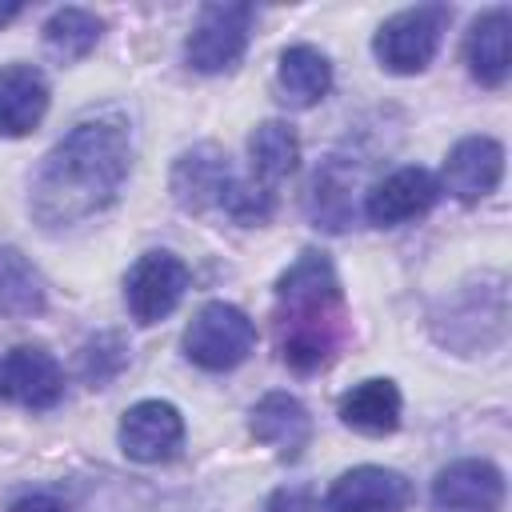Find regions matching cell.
Here are the masks:
<instances>
[{"label": "cell", "mask_w": 512, "mask_h": 512, "mask_svg": "<svg viewBox=\"0 0 512 512\" xmlns=\"http://www.w3.org/2000/svg\"><path fill=\"white\" fill-rule=\"evenodd\" d=\"M132 168V128L124 116H92L72 124L40 160L28 212L44 232H68L108 212Z\"/></svg>", "instance_id": "6da1fadb"}, {"label": "cell", "mask_w": 512, "mask_h": 512, "mask_svg": "<svg viewBox=\"0 0 512 512\" xmlns=\"http://www.w3.org/2000/svg\"><path fill=\"white\" fill-rule=\"evenodd\" d=\"M272 340L296 376L324 372L348 344V300L336 264L320 248H304L272 288Z\"/></svg>", "instance_id": "7a4b0ae2"}, {"label": "cell", "mask_w": 512, "mask_h": 512, "mask_svg": "<svg viewBox=\"0 0 512 512\" xmlns=\"http://www.w3.org/2000/svg\"><path fill=\"white\" fill-rule=\"evenodd\" d=\"M504 324H508V300H504V276L496 272L480 276V284H464L452 300H444L440 312H432V336L444 348H456L460 356L500 344Z\"/></svg>", "instance_id": "3957f363"}, {"label": "cell", "mask_w": 512, "mask_h": 512, "mask_svg": "<svg viewBox=\"0 0 512 512\" xmlns=\"http://www.w3.org/2000/svg\"><path fill=\"white\" fill-rule=\"evenodd\" d=\"M448 24H452V8L448 4H412V8H400V12H392L376 28L372 56L392 76H420L436 60Z\"/></svg>", "instance_id": "277c9868"}, {"label": "cell", "mask_w": 512, "mask_h": 512, "mask_svg": "<svg viewBox=\"0 0 512 512\" xmlns=\"http://www.w3.org/2000/svg\"><path fill=\"white\" fill-rule=\"evenodd\" d=\"M184 360L204 372H232L240 368L256 348V324L244 308L228 300H208L192 312L184 336H180Z\"/></svg>", "instance_id": "5b68a950"}, {"label": "cell", "mask_w": 512, "mask_h": 512, "mask_svg": "<svg viewBox=\"0 0 512 512\" xmlns=\"http://www.w3.org/2000/svg\"><path fill=\"white\" fill-rule=\"evenodd\" d=\"M252 20H256V8L244 0L204 4L184 36V64L200 76L232 72L248 52Z\"/></svg>", "instance_id": "8992f818"}, {"label": "cell", "mask_w": 512, "mask_h": 512, "mask_svg": "<svg viewBox=\"0 0 512 512\" xmlns=\"http://www.w3.org/2000/svg\"><path fill=\"white\" fill-rule=\"evenodd\" d=\"M184 292H188V264L168 248H152L136 256V264L124 276V304L136 324H156L172 316Z\"/></svg>", "instance_id": "52a82bcc"}, {"label": "cell", "mask_w": 512, "mask_h": 512, "mask_svg": "<svg viewBox=\"0 0 512 512\" xmlns=\"http://www.w3.org/2000/svg\"><path fill=\"white\" fill-rule=\"evenodd\" d=\"M116 444L136 464H168L184 448V416L172 400H136L120 416Z\"/></svg>", "instance_id": "ba28073f"}, {"label": "cell", "mask_w": 512, "mask_h": 512, "mask_svg": "<svg viewBox=\"0 0 512 512\" xmlns=\"http://www.w3.org/2000/svg\"><path fill=\"white\" fill-rule=\"evenodd\" d=\"M0 400L48 412L64 400V368L44 344H16L0 360Z\"/></svg>", "instance_id": "9c48e42d"}, {"label": "cell", "mask_w": 512, "mask_h": 512, "mask_svg": "<svg viewBox=\"0 0 512 512\" xmlns=\"http://www.w3.org/2000/svg\"><path fill=\"white\" fill-rule=\"evenodd\" d=\"M416 488L404 472L384 464H356L340 472L324 496V512H408Z\"/></svg>", "instance_id": "30bf717a"}, {"label": "cell", "mask_w": 512, "mask_h": 512, "mask_svg": "<svg viewBox=\"0 0 512 512\" xmlns=\"http://www.w3.org/2000/svg\"><path fill=\"white\" fill-rule=\"evenodd\" d=\"M500 180H504V144L496 136H464L448 148L436 184L460 204H480L500 188Z\"/></svg>", "instance_id": "8fae6325"}, {"label": "cell", "mask_w": 512, "mask_h": 512, "mask_svg": "<svg viewBox=\"0 0 512 512\" xmlns=\"http://www.w3.org/2000/svg\"><path fill=\"white\" fill-rule=\"evenodd\" d=\"M232 164H228V152L220 144H192L176 156L172 164V176H168V188H172V200L184 208V212H208V208H220L228 188H232Z\"/></svg>", "instance_id": "7c38bea8"}, {"label": "cell", "mask_w": 512, "mask_h": 512, "mask_svg": "<svg viewBox=\"0 0 512 512\" xmlns=\"http://www.w3.org/2000/svg\"><path fill=\"white\" fill-rule=\"evenodd\" d=\"M436 200H440L436 176H432L428 168L408 164V168H396V172H388L380 184L368 188V196H364V216H368V224H376V228H400V224L420 220L424 212H432Z\"/></svg>", "instance_id": "4fadbf2b"}, {"label": "cell", "mask_w": 512, "mask_h": 512, "mask_svg": "<svg viewBox=\"0 0 512 512\" xmlns=\"http://www.w3.org/2000/svg\"><path fill=\"white\" fill-rule=\"evenodd\" d=\"M504 504V472L492 460H452L432 480L436 512H500Z\"/></svg>", "instance_id": "5bb4252c"}, {"label": "cell", "mask_w": 512, "mask_h": 512, "mask_svg": "<svg viewBox=\"0 0 512 512\" xmlns=\"http://www.w3.org/2000/svg\"><path fill=\"white\" fill-rule=\"evenodd\" d=\"M248 432L256 444L272 448L276 460H300L312 444V412L292 392H264L248 412Z\"/></svg>", "instance_id": "9a60e30c"}, {"label": "cell", "mask_w": 512, "mask_h": 512, "mask_svg": "<svg viewBox=\"0 0 512 512\" xmlns=\"http://www.w3.org/2000/svg\"><path fill=\"white\" fill-rule=\"evenodd\" d=\"M464 64L480 88H504L512 68V8H484L464 32Z\"/></svg>", "instance_id": "2e32d148"}, {"label": "cell", "mask_w": 512, "mask_h": 512, "mask_svg": "<svg viewBox=\"0 0 512 512\" xmlns=\"http://www.w3.org/2000/svg\"><path fill=\"white\" fill-rule=\"evenodd\" d=\"M48 100H52V88L36 64H24V60L4 64L0 68V136L20 140L36 132L48 112Z\"/></svg>", "instance_id": "e0dca14e"}, {"label": "cell", "mask_w": 512, "mask_h": 512, "mask_svg": "<svg viewBox=\"0 0 512 512\" xmlns=\"http://www.w3.org/2000/svg\"><path fill=\"white\" fill-rule=\"evenodd\" d=\"M336 416L344 428H352L360 436H392L400 428V416H404V396H400L396 380L368 376L340 396Z\"/></svg>", "instance_id": "ac0fdd59"}, {"label": "cell", "mask_w": 512, "mask_h": 512, "mask_svg": "<svg viewBox=\"0 0 512 512\" xmlns=\"http://www.w3.org/2000/svg\"><path fill=\"white\" fill-rule=\"evenodd\" d=\"M332 92V64L312 44H292L276 60V96L288 108H312Z\"/></svg>", "instance_id": "d6986e66"}, {"label": "cell", "mask_w": 512, "mask_h": 512, "mask_svg": "<svg viewBox=\"0 0 512 512\" xmlns=\"http://www.w3.org/2000/svg\"><path fill=\"white\" fill-rule=\"evenodd\" d=\"M48 308L40 268L12 244H0V320H28Z\"/></svg>", "instance_id": "ffe728a7"}, {"label": "cell", "mask_w": 512, "mask_h": 512, "mask_svg": "<svg viewBox=\"0 0 512 512\" xmlns=\"http://www.w3.org/2000/svg\"><path fill=\"white\" fill-rule=\"evenodd\" d=\"M248 164L256 184L272 188L300 168V136L288 120H260L248 136Z\"/></svg>", "instance_id": "44dd1931"}, {"label": "cell", "mask_w": 512, "mask_h": 512, "mask_svg": "<svg viewBox=\"0 0 512 512\" xmlns=\"http://www.w3.org/2000/svg\"><path fill=\"white\" fill-rule=\"evenodd\" d=\"M44 48L60 60V64H76L84 60L100 36H104V16H96L92 8H80V4H64L56 8L48 20H44Z\"/></svg>", "instance_id": "7402d4cb"}, {"label": "cell", "mask_w": 512, "mask_h": 512, "mask_svg": "<svg viewBox=\"0 0 512 512\" xmlns=\"http://www.w3.org/2000/svg\"><path fill=\"white\" fill-rule=\"evenodd\" d=\"M304 204H308V216L316 220V228L344 232L352 224V172H344L336 160L324 164L312 176Z\"/></svg>", "instance_id": "603a6c76"}, {"label": "cell", "mask_w": 512, "mask_h": 512, "mask_svg": "<svg viewBox=\"0 0 512 512\" xmlns=\"http://www.w3.org/2000/svg\"><path fill=\"white\" fill-rule=\"evenodd\" d=\"M124 364H128V348H124V340H120L116 332H100V336L88 340L84 352H80V372H84V380H88L92 388H104Z\"/></svg>", "instance_id": "cb8c5ba5"}, {"label": "cell", "mask_w": 512, "mask_h": 512, "mask_svg": "<svg viewBox=\"0 0 512 512\" xmlns=\"http://www.w3.org/2000/svg\"><path fill=\"white\" fill-rule=\"evenodd\" d=\"M272 208H276L272 188H264L256 180H240V176L232 180V188H228V196L220 204V212H228L236 224H264L272 216Z\"/></svg>", "instance_id": "d4e9b609"}, {"label": "cell", "mask_w": 512, "mask_h": 512, "mask_svg": "<svg viewBox=\"0 0 512 512\" xmlns=\"http://www.w3.org/2000/svg\"><path fill=\"white\" fill-rule=\"evenodd\" d=\"M264 512H324V504L316 500L312 488L292 484V488H276V492L264 500Z\"/></svg>", "instance_id": "484cf974"}, {"label": "cell", "mask_w": 512, "mask_h": 512, "mask_svg": "<svg viewBox=\"0 0 512 512\" xmlns=\"http://www.w3.org/2000/svg\"><path fill=\"white\" fill-rule=\"evenodd\" d=\"M8 512H68V508H64V500H56V496H48V492H28V496L12 500Z\"/></svg>", "instance_id": "4316f807"}, {"label": "cell", "mask_w": 512, "mask_h": 512, "mask_svg": "<svg viewBox=\"0 0 512 512\" xmlns=\"http://www.w3.org/2000/svg\"><path fill=\"white\" fill-rule=\"evenodd\" d=\"M20 12H24V4H20V0H0V28H8Z\"/></svg>", "instance_id": "83f0119b"}]
</instances>
